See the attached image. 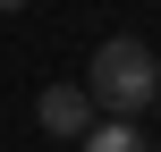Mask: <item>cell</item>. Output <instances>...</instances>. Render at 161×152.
<instances>
[{
    "label": "cell",
    "instance_id": "2",
    "mask_svg": "<svg viewBox=\"0 0 161 152\" xmlns=\"http://www.w3.org/2000/svg\"><path fill=\"white\" fill-rule=\"evenodd\" d=\"M34 118H42V135H93L102 127V102H93V85H42V102H34Z\"/></svg>",
    "mask_w": 161,
    "mask_h": 152
},
{
    "label": "cell",
    "instance_id": "1",
    "mask_svg": "<svg viewBox=\"0 0 161 152\" xmlns=\"http://www.w3.org/2000/svg\"><path fill=\"white\" fill-rule=\"evenodd\" d=\"M85 85H93L102 118H136V110H153V102H161V59L136 42V34H110V42L93 51Z\"/></svg>",
    "mask_w": 161,
    "mask_h": 152
},
{
    "label": "cell",
    "instance_id": "3",
    "mask_svg": "<svg viewBox=\"0 0 161 152\" xmlns=\"http://www.w3.org/2000/svg\"><path fill=\"white\" fill-rule=\"evenodd\" d=\"M85 152H153V144L136 135V118H102V127L85 135Z\"/></svg>",
    "mask_w": 161,
    "mask_h": 152
},
{
    "label": "cell",
    "instance_id": "5",
    "mask_svg": "<svg viewBox=\"0 0 161 152\" xmlns=\"http://www.w3.org/2000/svg\"><path fill=\"white\" fill-rule=\"evenodd\" d=\"M153 152H161V144H153Z\"/></svg>",
    "mask_w": 161,
    "mask_h": 152
},
{
    "label": "cell",
    "instance_id": "4",
    "mask_svg": "<svg viewBox=\"0 0 161 152\" xmlns=\"http://www.w3.org/2000/svg\"><path fill=\"white\" fill-rule=\"evenodd\" d=\"M8 8H25V0H0V17H8Z\"/></svg>",
    "mask_w": 161,
    "mask_h": 152
}]
</instances>
